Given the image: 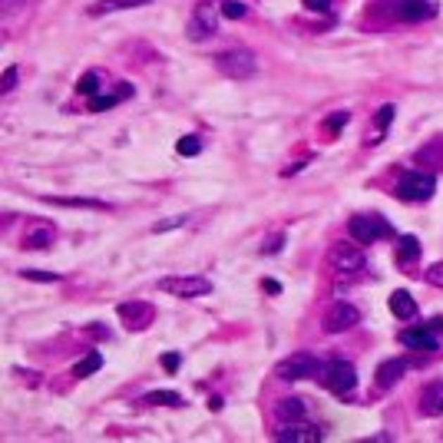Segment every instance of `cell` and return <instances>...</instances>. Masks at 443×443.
Wrapping results in <instances>:
<instances>
[{
  "instance_id": "cell-1",
  "label": "cell",
  "mask_w": 443,
  "mask_h": 443,
  "mask_svg": "<svg viewBox=\"0 0 443 443\" xmlns=\"http://www.w3.org/2000/svg\"><path fill=\"white\" fill-rule=\"evenodd\" d=\"M321 384H325L331 394L337 397H351L357 387V370L351 361H341V357H331L325 368H321Z\"/></svg>"
},
{
  "instance_id": "cell-2",
  "label": "cell",
  "mask_w": 443,
  "mask_h": 443,
  "mask_svg": "<svg viewBox=\"0 0 443 443\" xmlns=\"http://www.w3.org/2000/svg\"><path fill=\"white\" fill-rule=\"evenodd\" d=\"M216 66H218V73L228 76V80H249V76H255V70H258V60H255V54H251V50H245V46H235V50L218 54L216 56Z\"/></svg>"
},
{
  "instance_id": "cell-3",
  "label": "cell",
  "mask_w": 443,
  "mask_h": 443,
  "mask_svg": "<svg viewBox=\"0 0 443 443\" xmlns=\"http://www.w3.org/2000/svg\"><path fill=\"white\" fill-rule=\"evenodd\" d=\"M433 192H437V179L430 173H420V169L404 173L397 182V195L404 202H430Z\"/></svg>"
},
{
  "instance_id": "cell-4",
  "label": "cell",
  "mask_w": 443,
  "mask_h": 443,
  "mask_svg": "<svg viewBox=\"0 0 443 443\" xmlns=\"http://www.w3.org/2000/svg\"><path fill=\"white\" fill-rule=\"evenodd\" d=\"M321 361L311 354V351H294V354H288L285 361L278 364V374L281 380H304V378H321Z\"/></svg>"
},
{
  "instance_id": "cell-5",
  "label": "cell",
  "mask_w": 443,
  "mask_h": 443,
  "mask_svg": "<svg viewBox=\"0 0 443 443\" xmlns=\"http://www.w3.org/2000/svg\"><path fill=\"white\" fill-rule=\"evenodd\" d=\"M347 232H351V238H354L357 245H374L378 238L394 235L390 225L380 216H354L351 218V225H347Z\"/></svg>"
},
{
  "instance_id": "cell-6",
  "label": "cell",
  "mask_w": 443,
  "mask_h": 443,
  "mask_svg": "<svg viewBox=\"0 0 443 443\" xmlns=\"http://www.w3.org/2000/svg\"><path fill=\"white\" fill-rule=\"evenodd\" d=\"M159 292H169L175 298H202V294L212 292V281L202 278V275H175V278L159 281Z\"/></svg>"
},
{
  "instance_id": "cell-7",
  "label": "cell",
  "mask_w": 443,
  "mask_h": 443,
  "mask_svg": "<svg viewBox=\"0 0 443 443\" xmlns=\"http://www.w3.org/2000/svg\"><path fill=\"white\" fill-rule=\"evenodd\" d=\"M325 331L327 335H341V331H351V327L361 325V311H357L351 301H335L325 311Z\"/></svg>"
},
{
  "instance_id": "cell-8",
  "label": "cell",
  "mask_w": 443,
  "mask_h": 443,
  "mask_svg": "<svg viewBox=\"0 0 443 443\" xmlns=\"http://www.w3.org/2000/svg\"><path fill=\"white\" fill-rule=\"evenodd\" d=\"M440 331H443V321L433 318V321H427V325H420V327H407V331L400 335V341L407 347H417V351H437V347H440Z\"/></svg>"
},
{
  "instance_id": "cell-9",
  "label": "cell",
  "mask_w": 443,
  "mask_h": 443,
  "mask_svg": "<svg viewBox=\"0 0 443 443\" xmlns=\"http://www.w3.org/2000/svg\"><path fill=\"white\" fill-rule=\"evenodd\" d=\"M218 20H222V7H199L189 20V40H206L218 33Z\"/></svg>"
},
{
  "instance_id": "cell-10",
  "label": "cell",
  "mask_w": 443,
  "mask_h": 443,
  "mask_svg": "<svg viewBox=\"0 0 443 443\" xmlns=\"http://www.w3.org/2000/svg\"><path fill=\"white\" fill-rule=\"evenodd\" d=\"M116 314L126 321V327H132V331H142V327L152 325V318H156V308H152L149 301H123L116 308Z\"/></svg>"
},
{
  "instance_id": "cell-11",
  "label": "cell",
  "mask_w": 443,
  "mask_h": 443,
  "mask_svg": "<svg viewBox=\"0 0 443 443\" xmlns=\"http://www.w3.org/2000/svg\"><path fill=\"white\" fill-rule=\"evenodd\" d=\"M327 261H331V268L335 271H347V275L364 271V265H368V258H364L354 245H335V249L327 251Z\"/></svg>"
},
{
  "instance_id": "cell-12",
  "label": "cell",
  "mask_w": 443,
  "mask_h": 443,
  "mask_svg": "<svg viewBox=\"0 0 443 443\" xmlns=\"http://www.w3.org/2000/svg\"><path fill=\"white\" fill-rule=\"evenodd\" d=\"M275 440H288V443H318L321 430L311 427L304 420H281V427L275 430Z\"/></svg>"
},
{
  "instance_id": "cell-13",
  "label": "cell",
  "mask_w": 443,
  "mask_h": 443,
  "mask_svg": "<svg viewBox=\"0 0 443 443\" xmlns=\"http://www.w3.org/2000/svg\"><path fill=\"white\" fill-rule=\"evenodd\" d=\"M54 238H56V228L50 225V222H30V225L23 228L20 245L27 251H40V249H50Z\"/></svg>"
},
{
  "instance_id": "cell-14",
  "label": "cell",
  "mask_w": 443,
  "mask_h": 443,
  "mask_svg": "<svg viewBox=\"0 0 443 443\" xmlns=\"http://www.w3.org/2000/svg\"><path fill=\"white\" fill-rule=\"evenodd\" d=\"M417 411H420L423 417H440L443 413V380H430V384L420 390Z\"/></svg>"
},
{
  "instance_id": "cell-15",
  "label": "cell",
  "mask_w": 443,
  "mask_h": 443,
  "mask_svg": "<svg viewBox=\"0 0 443 443\" xmlns=\"http://www.w3.org/2000/svg\"><path fill=\"white\" fill-rule=\"evenodd\" d=\"M397 13L404 20H430L433 13H437V4L433 0H397Z\"/></svg>"
},
{
  "instance_id": "cell-16",
  "label": "cell",
  "mask_w": 443,
  "mask_h": 443,
  "mask_svg": "<svg viewBox=\"0 0 443 443\" xmlns=\"http://www.w3.org/2000/svg\"><path fill=\"white\" fill-rule=\"evenodd\" d=\"M404 374H407V361H400V357H390V361H384V364L374 370V378H378V387L380 390H390L400 378H404Z\"/></svg>"
},
{
  "instance_id": "cell-17",
  "label": "cell",
  "mask_w": 443,
  "mask_h": 443,
  "mask_svg": "<svg viewBox=\"0 0 443 443\" xmlns=\"http://www.w3.org/2000/svg\"><path fill=\"white\" fill-rule=\"evenodd\" d=\"M275 413H278V420H304L308 417V404L301 397H285L275 404Z\"/></svg>"
},
{
  "instance_id": "cell-18",
  "label": "cell",
  "mask_w": 443,
  "mask_h": 443,
  "mask_svg": "<svg viewBox=\"0 0 443 443\" xmlns=\"http://www.w3.org/2000/svg\"><path fill=\"white\" fill-rule=\"evenodd\" d=\"M390 314L400 318V321H411L417 314V301L411 298V292H394L390 294Z\"/></svg>"
},
{
  "instance_id": "cell-19",
  "label": "cell",
  "mask_w": 443,
  "mask_h": 443,
  "mask_svg": "<svg viewBox=\"0 0 443 443\" xmlns=\"http://www.w3.org/2000/svg\"><path fill=\"white\" fill-rule=\"evenodd\" d=\"M146 407H182V397L175 394V390H152L142 397Z\"/></svg>"
},
{
  "instance_id": "cell-20",
  "label": "cell",
  "mask_w": 443,
  "mask_h": 443,
  "mask_svg": "<svg viewBox=\"0 0 443 443\" xmlns=\"http://www.w3.org/2000/svg\"><path fill=\"white\" fill-rule=\"evenodd\" d=\"M394 113H397V106H394V103H384V106L378 109V116H374V139H370V142H380V139H384L387 126L394 123Z\"/></svg>"
},
{
  "instance_id": "cell-21",
  "label": "cell",
  "mask_w": 443,
  "mask_h": 443,
  "mask_svg": "<svg viewBox=\"0 0 443 443\" xmlns=\"http://www.w3.org/2000/svg\"><path fill=\"white\" fill-rule=\"evenodd\" d=\"M103 368V354L99 351H89L83 361H76L73 364V378L80 380V378H89V374H96V370Z\"/></svg>"
},
{
  "instance_id": "cell-22",
  "label": "cell",
  "mask_w": 443,
  "mask_h": 443,
  "mask_svg": "<svg viewBox=\"0 0 443 443\" xmlns=\"http://www.w3.org/2000/svg\"><path fill=\"white\" fill-rule=\"evenodd\" d=\"M397 258L404 261V265H407V261H413V258H420V242H417L413 235H404L397 242Z\"/></svg>"
},
{
  "instance_id": "cell-23",
  "label": "cell",
  "mask_w": 443,
  "mask_h": 443,
  "mask_svg": "<svg viewBox=\"0 0 443 443\" xmlns=\"http://www.w3.org/2000/svg\"><path fill=\"white\" fill-rule=\"evenodd\" d=\"M249 13V7L242 4V0H222V17H228V20H242Z\"/></svg>"
},
{
  "instance_id": "cell-24",
  "label": "cell",
  "mask_w": 443,
  "mask_h": 443,
  "mask_svg": "<svg viewBox=\"0 0 443 443\" xmlns=\"http://www.w3.org/2000/svg\"><path fill=\"white\" fill-rule=\"evenodd\" d=\"M96 89H99V73H93V70L83 73V80L76 83V93H83V96H93Z\"/></svg>"
},
{
  "instance_id": "cell-25",
  "label": "cell",
  "mask_w": 443,
  "mask_h": 443,
  "mask_svg": "<svg viewBox=\"0 0 443 443\" xmlns=\"http://www.w3.org/2000/svg\"><path fill=\"white\" fill-rule=\"evenodd\" d=\"M54 206H76V208H106L96 199H50Z\"/></svg>"
},
{
  "instance_id": "cell-26",
  "label": "cell",
  "mask_w": 443,
  "mask_h": 443,
  "mask_svg": "<svg viewBox=\"0 0 443 443\" xmlns=\"http://www.w3.org/2000/svg\"><path fill=\"white\" fill-rule=\"evenodd\" d=\"M175 149L182 152V156H199V152H202V139H199V136H182Z\"/></svg>"
},
{
  "instance_id": "cell-27",
  "label": "cell",
  "mask_w": 443,
  "mask_h": 443,
  "mask_svg": "<svg viewBox=\"0 0 443 443\" xmlns=\"http://www.w3.org/2000/svg\"><path fill=\"white\" fill-rule=\"evenodd\" d=\"M20 275H23V278H30V281H60V275H56V271H37V268H23Z\"/></svg>"
},
{
  "instance_id": "cell-28",
  "label": "cell",
  "mask_w": 443,
  "mask_h": 443,
  "mask_svg": "<svg viewBox=\"0 0 443 443\" xmlns=\"http://www.w3.org/2000/svg\"><path fill=\"white\" fill-rule=\"evenodd\" d=\"M116 103H119V96H96V99H89V109H93V113H103V109L116 106Z\"/></svg>"
},
{
  "instance_id": "cell-29",
  "label": "cell",
  "mask_w": 443,
  "mask_h": 443,
  "mask_svg": "<svg viewBox=\"0 0 443 443\" xmlns=\"http://www.w3.org/2000/svg\"><path fill=\"white\" fill-rule=\"evenodd\" d=\"M185 222H189V218H185V216L166 218V222H156V225H152V232H169V228H179V225H185Z\"/></svg>"
},
{
  "instance_id": "cell-30",
  "label": "cell",
  "mask_w": 443,
  "mask_h": 443,
  "mask_svg": "<svg viewBox=\"0 0 443 443\" xmlns=\"http://www.w3.org/2000/svg\"><path fill=\"white\" fill-rule=\"evenodd\" d=\"M17 87V66H7V70H4V93H11V89Z\"/></svg>"
},
{
  "instance_id": "cell-31",
  "label": "cell",
  "mask_w": 443,
  "mask_h": 443,
  "mask_svg": "<svg viewBox=\"0 0 443 443\" xmlns=\"http://www.w3.org/2000/svg\"><path fill=\"white\" fill-rule=\"evenodd\" d=\"M304 7L314 13H327L331 11V0H304Z\"/></svg>"
},
{
  "instance_id": "cell-32",
  "label": "cell",
  "mask_w": 443,
  "mask_h": 443,
  "mask_svg": "<svg viewBox=\"0 0 443 443\" xmlns=\"http://www.w3.org/2000/svg\"><path fill=\"white\" fill-rule=\"evenodd\" d=\"M179 364H182V357L175 354V351H173V354H163V368L169 370V374H173V370L179 368Z\"/></svg>"
},
{
  "instance_id": "cell-33",
  "label": "cell",
  "mask_w": 443,
  "mask_h": 443,
  "mask_svg": "<svg viewBox=\"0 0 443 443\" xmlns=\"http://www.w3.org/2000/svg\"><path fill=\"white\" fill-rule=\"evenodd\" d=\"M347 119H351V116H347V113H344V109H341V113H335V116H331V119H327V130H341V126H344V123H347Z\"/></svg>"
},
{
  "instance_id": "cell-34",
  "label": "cell",
  "mask_w": 443,
  "mask_h": 443,
  "mask_svg": "<svg viewBox=\"0 0 443 443\" xmlns=\"http://www.w3.org/2000/svg\"><path fill=\"white\" fill-rule=\"evenodd\" d=\"M427 281H430V285H443V265H433V268L427 271Z\"/></svg>"
},
{
  "instance_id": "cell-35",
  "label": "cell",
  "mask_w": 443,
  "mask_h": 443,
  "mask_svg": "<svg viewBox=\"0 0 443 443\" xmlns=\"http://www.w3.org/2000/svg\"><path fill=\"white\" fill-rule=\"evenodd\" d=\"M281 242H285V235H275V238L268 242V245H265V251H268V255H275V251L281 249Z\"/></svg>"
}]
</instances>
